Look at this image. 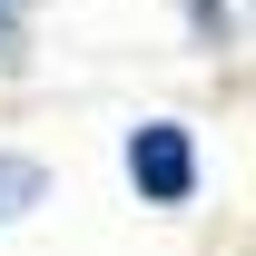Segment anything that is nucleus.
<instances>
[{
    "label": "nucleus",
    "mask_w": 256,
    "mask_h": 256,
    "mask_svg": "<svg viewBox=\"0 0 256 256\" xmlns=\"http://www.w3.org/2000/svg\"><path fill=\"white\" fill-rule=\"evenodd\" d=\"M128 178H138V197H158V207H178V197L197 188V148H188V128H138L128 138Z\"/></svg>",
    "instance_id": "f257e3e1"
},
{
    "label": "nucleus",
    "mask_w": 256,
    "mask_h": 256,
    "mask_svg": "<svg viewBox=\"0 0 256 256\" xmlns=\"http://www.w3.org/2000/svg\"><path fill=\"white\" fill-rule=\"evenodd\" d=\"M30 197H40V168L30 158H0V217H20Z\"/></svg>",
    "instance_id": "f03ea898"
},
{
    "label": "nucleus",
    "mask_w": 256,
    "mask_h": 256,
    "mask_svg": "<svg viewBox=\"0 0 256 256\" xmlns=\"http://www.w3.org/2000/svg\"><path fill=\"white\" fill-rule=\"evenodd\" d=\"M0 60H20V0H0Z\"/></svg>",
    "instance_id": "7ed1b4c3"
}]
</instances>
